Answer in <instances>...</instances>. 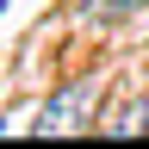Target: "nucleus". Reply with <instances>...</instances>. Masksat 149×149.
<instances>
[{"mask_svg": "<svg viewBox=\"0 0 149 149\" xmlns=\"http://www.w3.org/2000/svg\"><path fill=\"white\" fill-rule=\"evenodd\" d=\"M137 0H100V13H130Z\"/></svg>", "mask_w": 149, "mask_h": 149, "instance_id": "3", "label": "nucleus"}, {"mask_svg": "<svg viewBox=\"0 0 149 149\" xmlns=\"http://www.w3.org/2000/svg\"><path fill=\"white\" fill-rule=\"evenodd\" d=\"M93 112H100V74H81V81H68L62 93H50L44 106V137H68V130H87Z\"/></svg>", "mask_w": 149, "mask_h": 149, "instance_id": "1", "label": "nucleus"}, {"mask_svg": "<svg viewBox=\"0 0 149 149\" xmlns=\"http://www.w3.org/2000/svg\"><path fill=\"white\" fill-rule=\"evenodd\" d=\"M106 137H143L149 130V93H137V100H124V106H112L106 118H100Z\"/></svg>", "mask_w": 149, "mask_h": 149, "instance_id": "2", "label": "nucleus"}]
</instances>
